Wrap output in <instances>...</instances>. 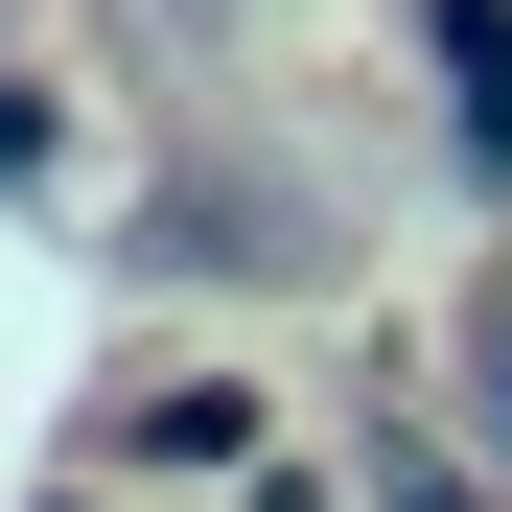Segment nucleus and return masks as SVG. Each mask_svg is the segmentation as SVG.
<instances>
[{
	"instance_id": "1",
	"label": "nucleus",
	"mask_w": 512,
	"mask_h": 512,
	"mask_svg": "<svg viewBox=\"0 0 512 512\" xmlns=\"http://www.w3.org/2000/svg\"><path fill=\"white\" fill-rule=\"evenodd\" d=\"M489 419H512V350H489Z\"/></svg>"
}]
</instances>
